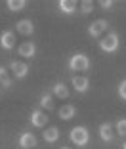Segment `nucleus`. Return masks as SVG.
I'll use <instances>...</instances> for the list:
<instances>
[{
    "mask_svg": "<svg viewBox=\"0 0 126 149\" xmlns=\"http://www.w3.org/2000/svg\"><path fill=\"white\" fill-rule=\"evenodd\" d=\"M38 103H40V107H42V109L52 111L54 109V96H52V94H42Z\"/></svg>",
    "mask_w": 126,
    "mask_h": 149,
    "instance_id": "f3484780",
    "label": "nucleus"
},
{
    "mask_svg": "<svg viewBox=\"0 0 126 149\" xmlns=\"http://www.w3.org/2000/svg\"><path fill=\"white\" fill-rule=\"evenodd\" d=\"M2 77H8V71H6V67H4V65L0 67V79H2Z\"/></svg>",
    "mask_w": 126,
    "mask_h": 149,
    "instance_id": "b1692460",
    "label": "nucleus"
},
{
    "mask_svg": "<svg viewBox=\"0 0 126 149\" xmlns=\"http://www.w3.org/2000/svg\"><path fill=\"white\" fill-rule=\"evenodd\" d=\"M94 12V2L92 0H82L80 2V13H84V15H88V13Z\"/></svg>",
    "mask_w": 126,
    "mask_h": 149,
    "instance_id": "6ab92c4d",
    "label": "nucleus"
},
{
    "mask_svg": "<svg viewBox=\"0 0 126 149\" xmlns=\"http://www.w3.org/2000/svg\"><path fill=\"white\" fill-rule=\"evenodd\" d=\"M69 140L74 145H78V147H84L90 141V134H88V130L84 126H73L69 132Z\"/></svg>",
    "mask_w": 126,
    "mask_h": 149,
    "instance_id": "7ed1b4c3",
    "label": "nucleus"
},
{
    "mask_svg": "<svg viewBox=\"0 0 126 149\" xmlns=\"http://www.w3.org/2000/svg\"><path fill=\"white\" fill-rule=\"evenodd\" d=\"M57 8H59L61 13H65V15H73L77 12V2L74 0H59L57 2Z\"/></svg>",
    "mask_w": 126,
    "mask_h": 149,
    "instance_id": "ddd939ff",
    "label": "nucleus"
},
{
    "mask_svg": "<svg viewBox=\"0 0 126 149\" xmlns=\"http://www.w3.org/2000/svg\"><path fill=\"white\" fill-rule=\"evenodd\" d=\"M115 130H117L118 136H122V138L126 136V118H118L117 124H115Z\"/></svg>",
    "mask_w": 126,
    "mask_h": 149,
    "instance_id": "aec40b11",
    "label": "nucleus"
},
{
    "mask_svg": "<svg viewBox=\"0 0 126 149\" xmlns=\"http://www.w3.org/2000/svg\"><path fill=\"white\" fill-rule=\"evenodd\" d=\"M12 84H13V79H10V77H2L0 79V86L2 88H12Z\"/></svg>",
    "mask_w": 126,
    "mask_h": 149,
    "instance_id": "4be33fe9",
    "label": "nucleus"
},
{
    "mask_svg": "<svg viewBox=\"0 0 126 149\" xmlns=\"http://www.w3.org/2000/svg\"><path fill=\"white\" fill-rule=\"evenodd\" d=\"M52 96L59 97V100H67V97H69V88L63 82H56L52 86Z\"/></svg>",
    "mask_w": 126,
    "mask_h": 149,
    "instance_id": "4468645a",
    "label": "nucleus"
},
{
    "mask_svg": "<svg viewBox=\"0 0 126 149\" xmlns=\"http://www.w3.org/2000/svg\"><path fill=\"white\" fill-rule=\"evenodd\" d=\"M15 29H17L19 35H23V36H31L33 33H35V23L31 21V19H21V21L15 23Z\"/></svg>",
    "mask_w": 126,
    "mask_h": 149,
    "instance_id": "9d476101",
    "label": "nucleus"
},
{
    "mask_svg": "<svg viewBox=\"0 0 126 149\" xmlns=\"http://www.w3.org/2000/svg\"><path fill=\"white\" fill-rule=\"evenodd\" d=\"M107 29H109L107 19H96V21H92L90 25H88V35H90L92 38H100Z\"/></svg>",
    "mask_w": 126,
    "mask_h": 149,
    "instance_id": "20e7f679",
    "label": "nucleus"
},
{
    "mask_svg": "<svg viewBox=\"0 0 126 149\" xmlns=\"http://www.w3.org/2000/svg\"><path fill=\"white\" fill-rule=\"evenodd\" d=\"M0 48L2 50H13L15 48V33L13 31H2L0 33Z\"/></svg>",
    "mask_w": 126,
    "mask_h": 149,
    "instance_id": "0eeeda50",
    "label": "nucleus"
},
{
    "mask_svg": "<svg viewBox=\"0 0 126 149\" xmlns=\"http://www.w3.org/2000/svg\"><path fill=\"white\" fill-rule=\"evenodd\" d=\"M17 54L21 57H25V59H33V57L36 56V44L35 42H23V44H19Z\"/></svg>",
    "mask_w": 126,
    "mask_h": 149,
    "instance_id": "1a4fd4ad",
    "label": "nucleus"
},
{
    "mask_svg": "<svg viewBox=\"0 0 126 149\" xmlns=\"http://www.w3.org/2000/svg\"><path fill=\"white\" fill-rule=\"evenodd\" d=\"M100 50L105 54H115L118 50V46H120V38H118V35L115 31H109L107 35L103 36V38H100Z\"/></svg>",
    "mask_w": 126,
    "mask_h": 149,
    "instance_id": "f257e3e1",
    "label": "nucleus"
},
{
    "mask_svg": "<svg viewBox=\"0 0 126 149\" xmlns=\"http://www.w3.org/2000/svg\"><path fill=\"white\" fill-rule=\"evenodd\" d=\"M113 4H115L113 0H101V2H100V6L103 10H111V8H113Z\"/></svg>",
    "mask_w": 126,
    "mask_h": 149,
    "instance_id": "5701e85b",
    "label": "nucleus"
},
{
    "mask_svg": "<svg viewBox=\"0 0 126 149\" xmlns=\"http://www.w3.org/2000/svg\"><path fill=\"white\" fill-rule=\"evenodd\" d=\"M120 149H126V141H124V143H122V145H120Z\"/></svg>",
    "mask_w": 126,
    "mask_h": 149,
    "instance_id": "393cba45",
    "label": "nucleus"
},
{
    "mask_svg": "<svg viewBox=\"0 0 126 149\" xmlns=\"http://www.w3.org/2000/svg\"><path fill=\"white\" fill-rule=\"evenodd\" d=\"M117 94H118V97H120L122 101H126V79L118 82V86H117Z\"/></svg>",
    "mask_w": 126,
    "mask_h": 149,
    "instance_id": "412c9836",
    "label": "nucleus"
},
{
    "mask_svg": "<svg viewBox=\"0 0 126 149\" xmlns=\"http://www.w3.org/2000/svg\"><path fill=\"white\" fill-rule=\"evenodd\" d=\"M61 149H71V147H61Z\"/></svg>",
    "mask_w": 126,
    "mask_h": 149,
    "instance_id": "a878e982",
    "label": "nucleus"
},
{
    "mask_svg": "<svg viewBox=\"0 0 126 149\" xmlns=\"http://www.w3.org/2000/svg\"><path fill=\"white\" fill-rule=\"evenodd\" d=\"M36 143H38V140H36V136L33 132H21L17 138L19 149H33V147H36Z\"/></svg>",
    "mask_w": 126,
    "mask_h": 149,
    "instance_id": "39448f33",
    "label": "nucleus"
},
{
    "mask_svg": "<svg viewBox=\"0 0 126 149\" xmlns=\"http://www.w3.org/2000/svg\"><path fill=\"white\" fill-rule=\"evenodd\" d=\"M42 138H44L46 143H56V141L59 140V128L57 126H50L48 130H44Z\"/></svg>",
    "mask_w": 126,
    "mask_h": 149,
    "instance_id": "2eb2a0df",
    "label": "nucleus"
},
{
    "mask_svg": "<svg viewBox=\"0 0 126 149\" xmlns=\"http://www.w3.org/2000/svg\"><path fill=\"white\" fill-rule=\"evenodd\" d=\"M29 123L35 128H44L48 124V115L44 113L42 109H35V111H31V115H29Z\"/></svg>",
    "mask_w": 126,
    "mask_h": 149,
    "instance_id": "423d86ee",
    "label": "nucleus"
},
{
    "mask_svg": "<svg viewBox=\"0 0 126 149\" xmlns=\"http://www.w3.org/2000/svg\"><path fill=\"white\" fill-rule=\"evenodd\" d=\"M10 71L13 73V77L15 79H25L27 74H29V65L27 63H23V61H12L10 63Z\"/></svg>",
    "mask_w": 126,
    "mask_h": 149,
    "instance_id": "6e6552de",
    "label": "nucleus"
},
{
    "mask_svg": "<svg viewBox=\"0 0 126 149\" xmlns=\"http://www.w3.org/2000/svg\"><path fill=\"white\" fill-rule=\"evenodd\" d=\"M71 82H73V88L78 94H86L88 88H90V80H88L86 77H80V74H78V77H73Z\"/></svg>",
    "mask_w": 126,
    "mask_h": 149,
    "instance_id": "9b49d317",
    "label": "nucleus"
},
{
    "mask_svg": "<svg viewBox=\"0 0 126 149\" xmlns=\"http://www.w3.org/2000/svg\"><path fill=\"white\" fill-rule=\"evenodd\" d=\"M6 6H8L10 12H21V10L27 6V2H25V0H8Z\"/></svg>",
    "mask_w": 126,
    "mask_h": 149,
    "instance_id": "a211bd4d",
    "label": "nucleus"
},
{
    "mask_svg": "<svg viewBox=\"0 0 126 149\" xmlns=\"http://www.w3.org/2000/svg\"><path fill=\"white\" fill-rule=\"evenodd\" d=\"M97 134H100L101 141H113V138H115V134H113V124H111V123L100 124V130H97Z\"/></svg>",
    "mask_w": 126,
    "mask_h": 149,
    "instance_id": "f8f14e48",
    "label": "nucleus"
},
{
    "mask_svg": "<svg viewBox=\"0 0 126 149\" xmlns=\"http://www.w3.org/2000/svg\"><path fill=\"white\" fill-rule=\"evenodd\" d=\"M67 65H69V69L73 73H84V71L90 69V57L86 54H73L69 57V63Z\"/></svg>",
    "mask_w": 126,
    "mask_h": 149,
    "instance_id": "f03ea898",
    "label": "nucleus"
},
{
    "mask_svg": "<svg viewBox=\"0 0 126 149\" xmlns=\"http://www.w3.org/2000/svg\"><path fill=\"white\" fill-rule=\"evenodd\" d=\"M57 115H59L61 120H71V118H74V115H77V109H74V105H63L57 111Z\"/></svg>",
    "mask_w": 126,
    "mask_h": 149,
    "instance_id": "dca6fc26",
    "label": "nucleus"
}]
</instances>
